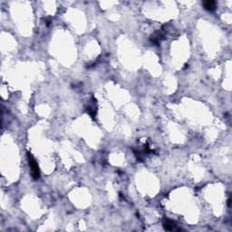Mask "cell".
Segmentation results:
<instances>
[{
  "label": "cell",
  "instance_id": "3957f363",
  "mask_svg": "<svg viewBox=\"0 0 232 232\" xmlns=\"http://www.w3.org/2000/svg\"><path fill=\"white\" fill-rule=\"evenodd\" d=\"M163 227L166 230H173L174 228H175V223H174L173 221L170 220V219H167L164 221L163 223Z\"/></svg>",
  "mask_w": 232,
  "mask_h": 232
},
{
  "label": "cell",
  "instance_id": "6da1fadb",
  "mask_svg": "<svg viewBox=\"0 0 232 232\" xmlns=\"http://www.w3.org/2000/svg\"><path fill=\"white\" fill-rule=\"evenodd\" d=\"M27 159H28V164H29V167H30V171H31V175H32L33 179L34 180L39 179L40 170H39L36 161L35 160L34 156L29 152H27Z\"/></svg>",
  "mask_w": 232,
  "mask_h": 232
},
{
  "label": "cell",
  "instance_id": "7a4b0ae2",
  "mask_svg": "<svg viewBox=\"0 0 232 232\" xmlns=\"http://www.w3.org/2000/svg\"><path fill=\"white\" fill-rule=\"evenodd\" d=\"M202 6L208 11H213V10H215V8L217 7V3L215 1H212V0H208V1L203 2Z\"/></svg>",
  "mask_w": 232,
  "mask_h": 232
},
{
  "label": "cell",
  "instance_id": "277c9868",
  "mask_svg": "<svg viewBox=\"0 0 232 232\" xmlns=\"http://www.w3.org/2000/svg\"><path fill=\"white\" fill-rule=\"evenodd\" d=\"M87 112H88L92 117H94L95 114H96V107L94 106V104H92V105H89L87 106Z\"/></svg>",
  "mask_w": 232,
  "mask_h": 232
}]
</instances>
